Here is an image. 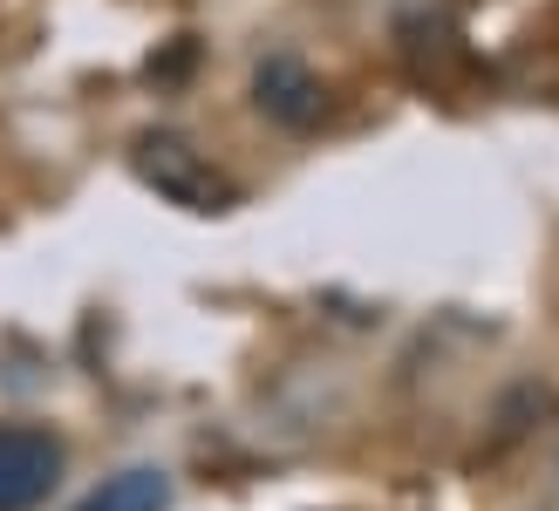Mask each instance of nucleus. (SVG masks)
Wrapping results in <instances>:
<instances>
[{"mask_svg":"<svg viewBox=\"0 0 559 511\" xmlns=\"http://www.w3.org/2000/svg\"><path fill=\"white\" fill-rule=\"evenodd\" d=\"M130 164H136L144 185H157V198H171V205H185V212H226L233 205V178L178 130H144L136 151H130Z\"/></svg>","mask_w":559,"mask_h":511,"instance_id":"f257e3e1","label":"nucleus"},{"mask_svg":"<svg viewBox=\"0 0 559 511\" xmlns=\"http://www.w3.org/2000/svg\"><path fill=\"white\" fill-rule=\"evenodd\" d=\"M62 485V443L35 423H0V511H35Z\"/></svg>","mask_w":559,"mask_h":511,"instance_id":"f03ea898","label":"nucleus"},{"mask_svg":"<svg viewBox=\"0 0 559 511\" xmlns=\"http://www.w3.org/2000/svg\"><path fill=\"white\" fill-rule=\"evenodd\" d=\"M75 511H171V477L151 471V464L117 471V477H103Z\"/></svg>","mask_w":559,"mask_h":511,"instance_id":"20e7f679","label":"nucleus"},{"mask_svg":"<svg viewBox=\"0 0 559 511\" xmlns=\"http://www.w3.org/2000/svg\"><path fill=\"white\" fill-rule=\"evenodd\" d=\"M253 103L260 117H273L280 130H314L321 109H328V90L321 75L300 62V55H266V62L253 69Z\"/></svg>","mask_w":559,"mask_h":511,"instance_id":"7ed1b4c3","label":"nucleus"}]
</instances>
